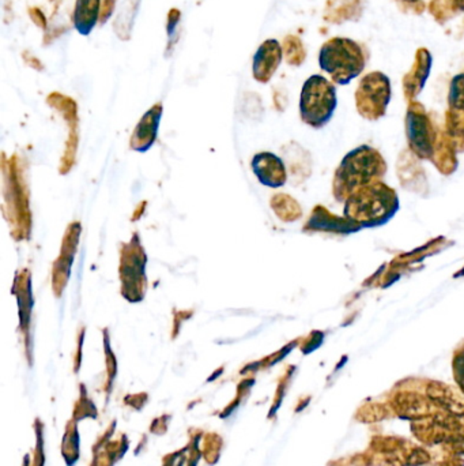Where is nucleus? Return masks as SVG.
<instances>
[{
    "label": "nucleus",
    "mask_w": 464,
    "mask_h": 466,
    "mask_svg": "<svg viewBox=\"0 0 464 466\" xmlns=\"http://www.w3.org/2000/svg\"><path fill=\"white\" fill-rule=\"evenodd\" d=\"M114 4H116V0H104L103 1V8H101V17H100V21L101 24H105L108 21L113 10H114Z\"/></svg>",
    "instance_id": "obj_10"
},
{
    "label": "nucleus",
    "mask_w": 464,
    "mask_h": 466,
    "mask_svg": "<svg viewBox=\"0 0 464 466\" xmlns=\"http://www.w3.org/2000/svg\"><path fill=\"white\" fill-rule=\"evenodd\" d=\"M336 108L335 86L322 75L308 78L301 92L300 112L302 120L312 127L327 124Z\"/></svg>",
    "instance_id": "obj_2"
},
{
    "label": "nucleus",
    "mask_w": 464,
    "mask_h": 466,
    "mask_svg": "<svg viewBox=\"0 0 464 466\" xmlns=\"http://www.w3.org/2000/svg\"><path fill=\"white\" fill-rule=\"evenodd\" d=\"M282 57H283L282 45L274 38L266 40L253 55L252 60L253 78L257 82H269L275 74L276 68L279 67Z\"/></svg>",
    "instance_id": "obj_4"
},
{
    "label": "nucleus",
    "mask_w": 464,
    "mask_h": 466,
    "mask_svg": "<svg viewBox=\"0 0 464 466\" xmlns=\"http://www.w3.org/2000/svg\"><path fill=\"white\" fill-rule=\"evenodd\" d=\"M180 17H181V13H180L177 8H172V10L169 11V15H167V24H166L167 37H169V45H167V50L173 45V37H174L176 29H177V25H179Z\"/></svg>",
    "instance_id": "obj_9"
},
{
    "label": "nucleus",
    "mask_w": 464,
    "mask_h": 466,
    "mask_svg": "<svg viewBox=\"0 0 464 466\" xmlns=\"http://www.w3.org/2000/svg\"><path fill=\"white\" fill-rule=\"evenodd\" d=\"M319 64L335 82L346 85L361 74L365 67V59L361 47L354 41L332 38L322 47Z\"/></svg>",
    "instance_id": "obj_1"
},
{
    "label": "nucleus",
    "mask_w": 464,
    "mask_h": 466,
    "mask_svg": "<svg viewBox=\"0 0 464 466\" xmlns=\"http://www.w3.org/2000/svg\"><path fill=\"white\" fill-rule=\"evenodd\" d=\"M146 255L139 243L137 235L134 236L130 245L123 247L120 275H121V293L128 302L137 303L143 300L146 291V275H144Z\"/></svg>",
    "instance_id": "obj_3"
},
{
    "label": "nucleus",
    "mask_w": 464,
    "mask_h": 466,
    "mask_svg": "<svg viewBox=\"0 0 464 466\" xmlns=\"http://www.w3.org/2000/svg\"><path fill=\"white\" fill-rule=\"evenodd\" d=\"M30 15H31L33 21H34L38 27L45 28V17H44V14H43L38 8H33V10H30Z\"/></svg>",
    "instance_id": "obj_11"
},
{
    "label": "nucleus",
    "mask_w": 464,
    "mask_h": 466,
    "mask_svg": "<svg viewBox=\"0 0 464 466\" xmlns=\"http://www.w3.org/2000/svg\"><path fill=\"white\" fill-rule=\"evenodd\" d=\"M163 116V105L157 104L153 108L147 110L140 122L137 123V129L131 138V149L137 152H147L157 139V131L160 126V120Z\"/></svg>",
    "instance_id": "obj_6"
},
{
    "label": "nucleus",
    "mask_w": 464,
    "mask_h": 466,
    "mask_svg": "<svg viewBox=\"0 0 464 466\" xmlns=\"http://www.w3.org/2000/svg\"><path fill=\"white\" fill-rule=\"evenodd\" d=\"M250 166L255 176L263 186L278 189L286 183V169L283 161L273 153L263 152L255 154Z\"/></svg>",
    "instance_id": "obj_5"
},
{
    "label": "nucleus",
    "mask_w": 464,
    "mask_h": 466,
    "mask_svg": "<svg viewBox=\"0 0 464 466\" xmlns=\"http://www.w3.org/2000/svg\"><path fill=\"white\" fill-rule=\"evenodd\" d=\"M456 3H458V6H459L461 8H464V0H456Z\"/></svg>",
    "instance_id": "obj_12"
},
{
    "label": "nucleus",
    "mask_w": 464,
    "mask_h": 466,
    "mask_svg": "<svg viewBox=\"0 0 464 466\" xmlns=\"http://www.w3.org/2000/svg\"><path fill=\"white\" fill-rule=\"evenodd\" d=\"M409 1H415V0H409Z\"/></svg>",
    "instance_id": "obj_13"
},
{
    "label": "nucleus",
    "mask_w": 464,
    "mask_h": 466,
    "mask_svg": "<svg viewBox=\"0 0 464 466\" xmlns=\"http://www.w3.org/2000/svg\"><path fill=\"white\" fill-rule=\"evenodd\" d=\"M101 17V0H77L74 25L82 36H89Z\"/></svg>",
    "instance_id": "obj_7"
},
{
    "label": "nucleus",
    "mask_w": 464,
    "mask_h": 466,
    "mask_svg": "<svg viewBox=\"0 0 464 466\" xmlns=\"http://www.w3.org/2000/svg\"><path fill=\"white\" fill-rule=\"evenodd\" d=\"M283 54L287 61L293 66H299L305 59V51L302 48L300 40L294 36H287L283 43Z\"/></svg>",
    "instance_id": "obj_8"
}]
</instances>
